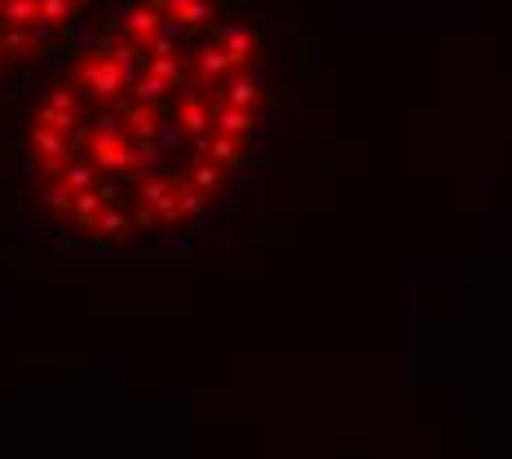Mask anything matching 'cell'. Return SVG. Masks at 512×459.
Returning <instances> with one entry per match:
<instances>
[{
    "mask_svg": "<svg viewBox=\"0 0 512 459\" xmlns=\"http://www.w3.org/2000/svg\"><path fill=\"white\" fill-rule=\"evenodd\" d=\"M76 84H80L84 98H93V102H102V106H120L124 93H128L124 71L115 67V58H111L106 49H102V53H89V58L80 62Z\"/></svg>",
    "mask_w": 512,
    "mask_h": 459,
    "instance_id": "obj_1",
    "label": "cell"
},
{
    "mask_svg": "<svg viewBox=\"0 0 512 459\" xmlns=\"http://www.w3.org/2000/svg\"><path fill=\"white\" fill-rule=\"evenodd\" d=\"M27 151H31V159H36L40 173H45V181H53L62 168L71 164V137L67 133H53V128H45V124H31Z\"/></svg>",
    "mask_w": 512,
    "mask_h": 459,
    "instance_id": "obj_2",
    "label": "cell"
},
{
    "mask_svg": "<svg viewBox=\"0 0 512 459\" xmlns=\"http://www.w3.org/2000/svg\"><path fill=\"white\" fill-rule=\"evenodd\" d=\"M164 27H168V14L155 5V0H146V5H133L124 14V23H120V40H128L133 49H151L155 45V36H164Z\"/></svg>",
    "mask_w": 512,
    "mask_h": 459,
    "instance_id": "obj_3",
    "label": "cell"
},
{
    "mask_svg": "<svg viewBox=\"0 0 512 459\" xmlns=\"http://www.w3.org/2000/svg\"><path fill=\"white\" fill-rule=\"evenodd\" d=\"M168 14V23H177L181 31H204L217 27V5L212 0H155Z\"/></svg>",
    "mask_w": 512,
    "mask_h": 459,
    "instance_id": "obj_4",
    "label": "cell"
},
{
    "mask_svg": "<svg viewBox=\"0 0 512 459\" xmlns=\"http://www.w3.org/2000/svg\"><path fill=\"white\" fill-rule=\"evenodd\" d=\"M0 23L5 31H40V0H5Z\"/></svg>",
    "mask_w": 512,
    "mask_h": 459,
    "instance_id": "obj_5",
    "label": "cell"
},
{
    "mask_svg": "<svg viewBox=\"0 0 512 459\" xmlns=\"http://www.w3.org/2000/svg\"><path fill=\"white\" fill-rule=\"evenodd\" d=\"M49 49V36L40 31H0V53L9 58H40Z\"/></svg>",
    "mask_w": 512,
    "mask_h": 459,
    "instance_id": "obj_6",
    "label": "cell"
},
{
    "mask_svg": "<svg viewBox=\"0 0 512 459\" xmlns=\"http://www.w3.org/2000/svg\"><path fill=\"white\" fill-rule=\"evenodd\" d=\"M133 98H137V102H146V106H159V111H164L168 102H177V84H168V80L151 76V71H142V76H137V84H133Z\"/></svg>",
    "mask_w": 512,
    "mask_h": 459,
    "instance_id": "obj_7",
    "label": "cell"
},
{
    "mask_svg": "<svg viewBox=\"0 0 512 459\" xmlns=\"http://www.w3.org/2000/svg\"><path fill=\"white\" fill-rule=\"evenodd\" d=\"M76 14H80L76 0H40V27H45V31L71 27V23H76Z\"/></svg>",
    "mask_w": 512,
    "mask_h": 459,
    "instance_id": "obj_8",
    "label": "cell"
},
{
    "mask_svg": "<svg viewBox=\"0 0 512 459\" xmlns=\"http://www.w3.org/2000/svg\"><path fill=\"white\" fill-rule=\"evenodd\" d=\"M45 102L53 106V111H62V115H80V120H84V93H80V89H53Z\"/></svg>",
    "mask_w": 512,
    "mask_h": 459,
    "instance_id": "obj_9",
    "label": "cell"
},
{
    "mask_svg": "<svg viewBox=\"0 0 512 459\" xmlns=\"http://www.w3.org/2000/svg\"><path fill=\"white\" fill-rule=\"evenodd\" d=\"M76 5H80V9H84V5H89V0H76Z\"/></svg>",
    "mask_w": 512,
    "mask_h": 459,
    "instance_id": "obj_10",
    "label": "cell"
},
{
    "mask_svg": "<svg viewBox=\"0 0 512 459\" xmlns=\"http://www.w3.org/2000/svg\"><path fill=\"white\" fill-rule=\"evenodd\" d=\"M0 5H5V0H0Z\"/></svg>",
    "mask_w": 512,
    "mask_h": 459,
    "instance_id": "obj_11",
    "label": "cell"
},
{
    "mask_svg": "<svg viewBox=\"0 0 512 459\" xmlns=\"http://www.w3.org/2000/svg\"><path fill=\"white\" fill-rule=\"evenodd\" d=\"M0 58H5V53H0Z\"/></svg>",
    "mask_w": 512,
    "mask_h": 459,
    "instance_id": "obj_12",
    "label": "cell"
}]
</instances>
